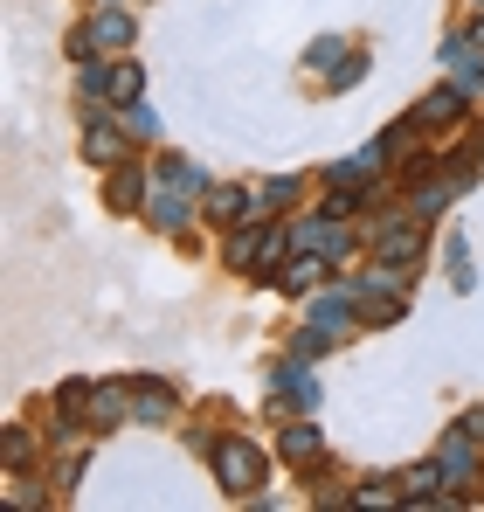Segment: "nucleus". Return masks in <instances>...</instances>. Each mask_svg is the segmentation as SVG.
Masks as SVG:
<instances>
[{"instance_id":"nucleus-20","label":"nucleus","mask_w":484,"mask_h":512,"mask_svg":"<svg viewBox=\"0 0 484 512\" xmlns=\"http://www.w3.org/2000/svg\"><path fill=\"white\" fill-rule=\"evenodd\" d=\"M360 77H367V49H346V63H339V70L325 77V90H353Z\"/></svg>"},{"instance_id":"nucleus-17","label":"nucleus","mask_w":484,"mask_h":512,"mask_svg":"<svg viewBox=\"0 0 484 512\" xmlns=\"http://www.w3.org/2000/svg\"><path fill=\"white\" fill-rule=\"evenodd\" d=\"M339 63H346V35H325L319 49H305V70H312V77H332V70H339Z\"/></svg>"},{"instance_id":"nucleus-2","label":"nucleus","mask_w":484,"mask_h":512,"mask_svg":"<svg viewBox=\"0 0 484 512\" xmlns=\"http://www.w3.org/2000/svg\"><path fill=\"white\" fill-rule=\"evenodd\" d=\"M291 250H312V256H325V263H339V256L353 250V236H346L339 215H312V222L291 229Z\"/></svg>"},{"instance_id":"nucleus-3","label":"nucleus","mask_w":484,"mask_h":512,"mask_svg":"<svg viewBox=\"0 0 484 512\" xmlns=\"http://www.w3.org/2000/svg\"><path fill=\"white\" fill-rule=\"evenodd\" d=\"M415 250H422V215H388L374 229V256L381 263H415Z\"/></svg>"},{"instance_id":"nucleus-18","label":"nucleus","mask_w":484,"mask_h":512,"mask_svg":"<svg viewBox=\"0 0 484 512\" xmlns=\"http://www.w3.org/2000/svg\"><path fill=\"white\" fill-rule=\"evenodd\" d=\"M139 194H146V173H139V167H118V173H111V208H132Z\"/></svg>"},{"instance_id":"nucleus-11","label":"nucleus","mask_w":484,"mask_h":512,"mask_svg":"<svg viewBox=\"0 0 484 512\" xmlns=\"http://www.w3.org/2000/svg\"><path fill=\"white\" fill-rule=\"evenodd\" d=\"M457 111H464V84H443V90H429L408 118H415V125H450Z\"/></svg>"},{"instance_id":"nucleus-1","label":"nucleus","mask_w":484,"mask_h":512,"mask_svg":"<svg viewBox=\"0 0 484 512\" xmlns=\"http://www.w3.org/2000/svg\"><path fill=\"white\" fill-rule=\"evenodd\" d=\"M215 478H222L229 492H256V485H263V450H256L249 436H222V443H215Z\"/></svg>"},{"instance_id":"nucleus-15","label":"nucleus","mask_w":484,"mask_h":512,"mask_svg":"<svg viewBox=\"0 0 484 512\" xmlns=\"http://www.w3.org/2000/svg\"><path fill=\"white\" fill-rule=\"evenodd\" d=\"M436 485H450V478H443V464H415V471L402 478V499L429 506V499H436Z\"/></svg>"},{"instance_id":"nucleus-13","label":"nucleus","mask_w":484,"mask_h":512,"mask_svg":"<svg viewBox=\"0 0 484 512\" xmlns=\"http://www.w3.org/2000/svg\"><path fill=\"white\" fill-rule=\"evenodd\" d=\"M277 395H284V402H298V409H319V381H312V367H305V360L277 367Z\"/></svg>"},{"instance_id":"nucleus-9","label":"nucleus","mask_w":484,"mask_h":512,"mask_svg":"<svg viewBox=\"0 0 484 512\" xmlns=\"http://www.w3.org/2000/svg\"><path fill=\"white\" fill-rule=\"evenodd\" d=\"M277 450H284V464H298V471H312V464L325 457V436H319L312 423H291V429H284V443H277Z\"/></svg>"},{"instance_id":"nucleus-22","label":"nucleus","mask_w":484,"mask_h":512,"mask_svg":"<svg viewBox=\"0 0 484 512\" xmlns=\"http://www.w3.org/2000/svg\"><path fill=\"white\" fill-rule=\"evenodd\" d=\"M284 201H298V180H291V173H277V180L263 187V208H284Z\"/></svg>"},{"instance_id":"nucleus-4","label":"nucleus","mask_w":484,"mask_h":512,"mask_svg":"<svg viewBox=\"0 0 484 512\" xmlns=\"http://www.w3.org/2000/svg\"><path fill=\"white\" fill-rule=\"evenodd\" d=\"M353 319H360V291H319L312 326H319L325 340H346V333H353Z\"/></svg>"},{"instance_id":"nucleus-21","label":"nucleus","mask_w":484,"mask_h":512,"mask_svg":"<svg viewBox=\"0 0 484 512\" xmlns=\"http://www.w3.org/2000/svg\"><path fill=\"white\" fill-rule=\"evenodd\" d=\"M125 132H132V139H160V118H153L146 104H125Z\"/></svg>"},{"instance_id":"nucleus-12","label":"nucleus","mask_w":484,"mask_h":512,"mask_svg":"<svg viewBox=\"0 0 484 512\" xmlns=\"http://www.w3.org/2000/svg\"><path fill=\"white\" fill-rule=\"evenodd\" d=\"M319 277H325V256H312V250H298L284 270H277V284L291 291V298H305V291H319Z\"/></svg>"},{"instance_id":"nucleus-26","label":"nucleus","mask_w":484,"mask_h":512,"mask_svg":"<svg viewBox=\"0 0 484 512\" xmlns=\"http://www.w3.org/2000/svg\"><path fill=\"white\" fill-rule=\"evenodd\" d=\"M471 7H478V14H484V0H471Z\"/></svg>"},{"instance_id":"nucleus-7","label":"nucleus","mask_w":484,"mask_h":512,"mask_svg":"<svg viewBox=\"0 0 484 512\" xmlns=\"http://www.w3.org/2000/svg\"><path fill=\"white\" fill-rule=\"evenodd\" d=\"M263 208V187H222V194H208V215L222 222V229H236Z\"/></svg>"},{"instance_id":"nucleus-10","label":"nucleus","mask_w":484,"mask_h":512,"mask_svg":"<svg viewBox=\"0 0 484 512\" xmlns=\"http://www.w3.org/2000/svg\"><path fill=\"white\" fill-rule=\"evenodd\" d=\"M83 160H90V167H118V160H125V132L90 118V132H83Z\"/></svg>"},{"instance_id":"nucleus-5","label":"nucleus","mask_w":484,"mask_h":512,"mask_svg":"<svg viewBox=\"0 0 484 512\" xmlns=\"http://www.w3.org/2000/svg\"><path fill=\"white\" fill-rule=\"evenodd\" d=\"M471 443H478L471 429H450V436L436 443V464H443L450 485H478V450H471Z\"/></svg>"},{"instance_id":"nucleus-16","label":"nucleus","mask_w":484,"mask_h":512,"mask_svg":"<svg viewBox=\"0 0 484 512\" xmlns=\"http://www.w3.org/2000/svg\"><path fill=\"white\" fill-rule=\"evenodd\" d=\"M166 409H173V395H166V388H153V381H139V388H132V423H160Z\"/></svg>"},{"instance_id":"nucleus-25","label":"nucleus","mask_w":484,"mask_h":512,"mask_svg":"<svg viewBox=\"0 0 484 512\" xmlns=\"http://www.w3.org/2000/svg\"><path fill=\"white\" fill-rule=\"evenodd\" d=\"M97 7H125V0H97Z\"/></svg>"},{"instance_id":"nucleus-8","label":"nucleus","mask_w":484,"mask_h":512,"mask_svg":"<svg viewBox=\"0 0 484 512\" xmlns=\"http://www.w3.org/2000/svg\"><path fill=\"white\" fill-rule=\"evenodd\" d=\"M83 416H90V429L132 423V395H125V388H90V395H83Z\"/></svg>"},{"instance_id":"nucleus-24","label":"nucleus","mask_w":484,"mask_h":512,"mask_svg":"<svg viewBox=\"0 0 484 512\" xmlns=\"http://www.w3.org/2000/svg\"><path fill=\"white\" fill-rule=\"evenodd\" d=\"M21 464H28V436H21V429H7V471H21Z\"/></svg>"},{"instance_id":"nucleus-6","label":"nucleus","mask_w":484,"mask_h":512,"mask_svg":"<svg viewBox=\"0 0 484 512\" xmlns=\"http://www.w3.org/2000/svg\"><path fill=\"white\" fill-rule=\"evenodd\" d=\"M146 215H153L160 229H187V215H194V187H180V180H166V187H153Z\"/></svg>"},{"instance_id":"nucleus-23","label":"nucleus","mask_w":484,"mask_h":512,"mask_svg":"<svg viewBox=\"0 0 484 512\" xmlns=\"http://www.w3.org/2000/svg\"><path fill=\"white\" fill-rule=\"evenodd\" d=\"M166 180H180V187H194V194L208 187V180H201V167H187V160H166Z\"/></svg>"},{"instance_id":"nucleus-14","label":"nucleus","mask_w":484,"mask_h":512,"mask_svg":"<svg viewBox=\"0 0 484 512\" xmlns=\"http://www.w3.org/2000/svg\"><path fill=\"white\" fill-rule=\"evenodd\" d=\"M139 90H146V70H139V63H111V90H104V104H139Z\"/></svg>"},{"instance_id":"nucleus-19","label":"nucleus","mask_w":484,"mask_h":512,"mask_svg":"<svg viewBox=\"0 0 484 512\" xmlns=\"http://www.w3.org/2000/svg\"><path fill=\"white\" fill-rule=\"evenodd\" d=\"M450 284H457V291L478 284V270H471V243H464V236H450Z\"/></svg>"}]
</instances>
